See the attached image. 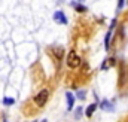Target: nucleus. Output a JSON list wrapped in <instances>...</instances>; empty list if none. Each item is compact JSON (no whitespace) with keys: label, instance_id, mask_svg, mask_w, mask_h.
<instances>
[{"label":"nucleus","instance_id":"12","mask_svg":"<svg viewBox=\"0 0 128 122\" xmlns=\"http://www.w3.org/2000/svg\"><path fill=\"white\" fill-rule=\"evenodd\" d=\"M80 115H82V107H78V110H76V118H80Z\"/></svg>","mask_w":128,"mask_h":122},{"label":"nucleus","instance_id":"4","mask_svg":"<svg viewBox=\"0 0 128 122\" xmlns=\"http://www.w3.org/2000/svg\"><path fill=\"white\" fill-rule=\"evenodd\" d=\"M66 98H67V110L73 109V103H74V97L72 92H66Z\"/></svg>","mask_w":128,"mask_h":122},{"label":"nucleus","instance_id":"9","mask_svg":"<svg viewBox=\"0 0 128 122\" xmlns=\"http://www.w3.org/2000/svg\"><path fill=\"white\" fill-rule=\"evenodd\" d=\"M52 52L57 55V58H58V60H61V58H63L64 49H63V48H60V46H58V48H52Z\"/></svg>","mask_w":128,"mask_h":122},{"label":"nucleus","instance_id":"7","mask_svg":"<svg viewBox=\"0 0 128 122\" xmlns=\"http://www.w3.org/2000/svg\"><path fill=\"white\" fill-rule=\"evenodd\" d=\"M100 107H101L103 110H109V112H110V110H113V106H112V104H110L107 100L101 101V103H100Z\"/></svg>","mask_w":128,"mask_h":122},{"label":"nucleus","instance_id":"1","mask_svg":"<svg viewBox=\"0 0 128 122\" xmlns=\"http://www.w3.org/2000/svg\"><path fill=\"white\" fill-rule=\"evenodd\" d=\"M80 57L76 54V51H70L68 52V55H67V66L70 67V68H78L79 66H80Z\"/></svg>","mask_w":128,"mask_h":122},{"label":"nucleus","instance_id":"14","mask_svg":"<svg viewBox=\"0 0 128 122\" xmlns=\"http://www.w3.org/2000/svg\"><path fill=\"white\" fill-rule=\"evenodd\" d=\"M122 6H124V0H121V2H119V3H118V9H121V8H122Z\"/></svg>","mask_w":128,"mask_h":122},{"label":"nucleus","instance_id":"5","mask_svg":"<svg viewBox=\"0 0 128 122\" xmlns=\"http://www.w3.org/2000/svg\"><path fill=\"white\" fill-rule=\"evenodd\" d=\"M72 6L78 10V12H86V6H84L82 3H76V2H72Z\"/></svg>","mask_w":128,"mask_h":122},{"label":"nucleus","instance_id":"10","mask_svg":"<svg viewBox=\"0 0 128 122\" xmlns=\"http://www.w3.org/2000/svg\"><path fill=\"white\" fill-rule=\"evenodd\" d=\"M110 36H112V30L109 28L107 34H106V39H104V45H106V49H109V45H110Z\"/></svg>","mask_w":128,"mask_h":122},{"label":"nucleus","instance_id":"13","mask_svg":"<svg viewBox=\"0 0 128 122\" xmlns=\"http://www.w3.org/2000/svg\"><path fill=\"white\" fill-rule=\"evenodd\" d=\"M78 98L84 100V98H85V92H79V94H78Z\"/></svg>","mask_w":128,"mask_h":122},{"label":"nucleus","instance_id":"6","mask_svg":"<svg viewBox=\"0 0 128 122\" xmlns=\"http://www.w3.org/2000/svg\"><path fill=\"white\" fill-rule=\"evenodd\" d=\"M96 109H97V104H96V103L90 104V106L86 107V110H85V115H86V116H92V113L96 112Z\"/></svg>","mask_w":128,"mask_h":122},{"label":"nucleus","instance_id":"8","mask_svg":"<svg viewBox=\"0 0 128 122\" xmlns=\"http://www.w3.org/2000/svg\"><path fill=\"white\" fill-rule=\"evenodd\" d=\"M115 64V58H106V61L103 62V66H101V68L103 70H106V68H109V67H112Z\"/></svg>","mask_w":128,"mask_h":122},{"label":"nucleus","instance_id":"3","mask_svg":"<svg viewBox=\"0 0 128 122\" xmlns=\"http://www.w3.org/2000/svg\"><path fill=\"white\" fill-rule=\"evenodd\" d=\"M54 20L58 22V24H67V18H66V15H64V12L61 10H57L55 14H54Z\"/></svg>","mask_w":128,"mask_h":122},{"label":"nucleus","instance_id":"11","mask_svg":"<svg viewBox=\"0 0 128 122\" xmlns=\"http://www.w3.org/2000/svg\"><path fill=\"white\" fill-rule=\"evenodd\" d=\"M14 103H15L14 98H9V97H4V98H3V104H6V106H12Z\"/></svg>","mask_w":128,"mask_h":122},{"label":"nucleus","instance_id":"2","mask_svg":"<svg viewBox=\"0 0 128 122\" xmlns=\"http://www.w3.org/2000/svg\"><path fill=\"white\" fill-rule=\"evenodd\" d=\"M48 98H49V91L48 90H42L40 92H37V95L34 97V103H36V106L43 107L46 104Z\"/></svg>","mask_w":128,"mask_h":122}]
</instances>
